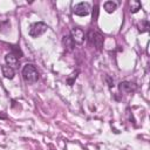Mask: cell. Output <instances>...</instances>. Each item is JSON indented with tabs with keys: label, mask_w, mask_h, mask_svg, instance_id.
Masks as SVG:
<instances>
[{
	"label": "cell",
	"mask_w": 150,
	"mask_h": 150,
	"mask_svg": "<svg viewBox=\"0 0 150 150\" xmlns=\"http://www.w3.org/2000/svg\"><path fill=\"white\" fill-rule=\"evenodd\" d=\"M88 42L90 45H93L97 50H101L102 47H103V35L97 32V30H94V29H90L87 35H86Z\"/></svg>",
	"instance_id": "cell-2"
},
{
	"label": "cell",
	"mask_w": 150,
	"mask_h": 150,
	"mask_svg": "<svg viewBox=\"0 0 150 150\" xmlns=\"http://www.w3.org/2000/svg\"><path fill=\"white\" fill-rule=\"evenodd\" d=\"M1 70H2V75L6 77V79H9V80H12L13 77H14V69L12 68V67H9V66H7V64H4V66H1Z\"/></svg>",
	"instance_id": "cell-7"
},
{
	"label": "cell",
	"mask_w": 150,
	"mask_h": 150,
	"mask_svg": "<svg viewBox=\"0 0 150 150\" xmlns=\"http://www.w3.org/2000/svg\"><path fill=\"white\" fill-rule=\"evenodd\" d=\"M63 43H64V46L67 47L68 50H73V48H74V46H75V43L73 42L70 35H66V36H63Z\"/></svg>",
	"instance_id": "cell-11"
},
{
	"label": "cell",
	"mask_w": 150,
	"mask_h": 150,
	"mask_svg": "<svg viewBox=\"0 0 150 150\" xmlns=\"http://www.w3.org/2000/svg\"><path fill=\"white\" fill-rule=\"evenodd\" d=\"M103 7H104V9H105L107 13H112V12H115L117 5L115 2H112V1H105L104 5H103Z\"/></svg>",
	"instance_id": "cell-10"
},
{
	"label": "cell",
	"mask_w": 150,
	"mask_h": 150,
	"mask_svg": "<svg viewBox=\"0 0 150 150\" xmlns=\"http://www.w3.org/2000/svg\"><path fill=\"white\" fill-rule=\"evenodd\" d=\"M136 88H137L136 84L134 82H130V81H122L118 84V89L122 93H132L136 90Z\"/></svg>",
	"instance_id": "cell-6"
},
{
	"label": "cell",
	"mask_w": 150,
	"mask_h": 150,
	"mask_svg": "<svg viewBox=\"0 0 150 150\" xmlns=\"http://www.w3.org/2000/svg\"><path fill=\"white\" fill-rule=\"evenodd\" d=\"M105 79H107V82H108V86H109L110 88H111V87H114V80H112V79H111L110 76H107Z\"/></svg>",
	"instance_id": "cell-16"
},
{
	"label": "cell",
	"mask_w": 150,
	"mask_h": 150,
	"mask_svg": "<svg viewBox=\"0 0 150 150\" xmlns=\"http://www.w3.org/2000/svg\"><path fill=\"white\" fill-rule=\"evenodd\" d=\"M143 25H144V26L141 28V33H143V32H148V30H149V22H148L146 20L143 21Z\"/></svg>",
	"instance_id": "cell-15"
},
{
	"label": "cell",
	"mask_w": 150,
	"mask_h": 150,
	"mask_svg": "<svg viewBox=\"0 0 150 150\" xmlns=\"http://www.w3.org/2000/svg\"><path fill=\"white\" fill-rule=\"evenodd\" d=\"M70 38H71V40H73L74 43L81 45V43H83V41H84V39H86V34H84V32H83L81 28L75 27V28H73L71 32H70Z\"/></svg>",
	"instance_id": "cell-5"
},
{
	"label": "cell",
	"mask_w": 150,
	"mask_h": 150,
	"mask_svg": "<svg viewBox=\"0 0 150 150\" xmlns=\"http://www.w3.org/2000/svg\"><path fill=\"white\" fill-rule=\"evenodd\" d=\"M77 74H79V70H77V71H75L74 74H71V76L67 79V82H68V84H69V86H73V83H74V80L77 77Z\"/></svg>",
	"instance_id": "cell-13"
},
{
	"label": "cell",
	"mask_w": 150,
	"mask_h": 150,
	"mask_svg": "<svg viewBox=\"0 0 150 150\" xmlns=\"http://www.w3.org/2000/svg\"><path fill=\"white\" fill-rule=\"evenodd\" d=\"M90 5L89 2H79L73 7V13L79 16H86L90 13Z\"/></svg>",
	"instance_id": "cell-4"
},
{
	"label": "cell",
	"mask_w": 150,
	"mask_h": 150,
	"mask_svg": "<svg viewBox=\"0 0 150 150\" xmlns=\"http://www.w3.org/2000/svg\"><path fill=\"white\" fill-rule=\"evenodd\" d=\"M47 29H48V26L45 22H35V23H33L30 26L28 34L32 38H38V36L42 35L43 33H46Z\"/></svg>",
	"instance_id": "cell-3"
},
{
	"label": "cell",
	"mask_w": 150,
	"mask_h": 150,
	"mask_svg": "<svg viewBox=\"0 0 150 150\" xmlns=\"http://www.w3.org/2000/svg\"><path fill=\"white\" fill-rule=\"evenodd\" d=\"M5 61H6V63H7V66H9V67H14V66H18V57L13 54V53H8V54H6V56H5Z\"/></svg>",
	"instance_id": "cell-8"
},
{
	"label": "cell",
	"mask_w": 150,
	"mask_h": 150,
	"mask_svg": "<svg viewBox=\"0 0 150 150\" xmlns=\"http://www.w3.org/2000/svg\"><path fill=\"white\" fill-rule=\"evenodd\" d=\"M11 48H12V53L16 56V57H22V52H21V49L18 47V46H11Z\"/></svg>",
	"instance_id": "cell-12"
},
{
	"label": "cell",
	"mask_w": 150,
	"mask_h": 150,
	"mask_svg": "<svg viewBox=\"0 0 150 150\" xmlns=\"http://www.w3.org/2000/svg\"><path fill=\"white\" fill-rule=\"evenodd\" d=\"M50 150H54V149H53V148H52V149H50Z\"/></svg>",
	"instance_id": "cell-17"
},
{
	"label": "cell",
	"mask_w": 150,
	"mask_h": 150,
	"mask_svg": "<svg viewBox=\"0 0 150 150\" xmlns=\"http://www.w3.org/2000/svg\"><path fill=\"white\" fill-rule=\"evenodd\" d=\"M22 77L27 83H35L39 80V71L35 66L27 63L22 68Z\"/></svg>",
	"instance_id": "cell-1"
},
{
	"label": "cell",
	"mask_w": 150,
	"mask_h": 150,
	"mask_svg": "<svg viewBox=\"0 0 150 150\" xmlns=\"http://www.w3.org/2000/svg\"><path fill=\"white\" fill-rule=\"evenodd\" d=\"M97 16H98V6L95 5L94 9H93V22H95L97 20Z\"/></svg>",
	"instance_id": "cell-14"
},
{
	"label": "cell",
	"mask_w": 150,
	"mask_h": 150,
	"mask_svg": "<svg viewBox=\"0 0 150 150\" xmlns=\"http://www.w3.org/2000/svg\"><path fill=\"white\" fill-rule=\"evenodd\" d=\"M129 7H130V13H137L141 9V2L137 0H131L129 1Z\"/></svg>",
	"instance_id": "cell-9"
}]
</instances>
